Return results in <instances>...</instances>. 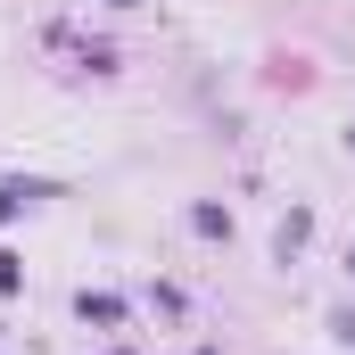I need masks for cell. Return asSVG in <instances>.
Returning a JSON list of instances; mask_svg holds the SVG:
<instances>
[{
	"label": "cell",
	"mask_w": 355,
	"mask_h": 355,
	"mask_svg": "<svg viewBox=\"0 0 355 355\" xmlns=\"http://www.w3.org/2000/svg\"><path fill=\"white\" fill-rule=\"evenodd\" d=\"M116 8H124V0H116Z\"/></svg>",
	"instance_id": "1"
}]
</instances>
